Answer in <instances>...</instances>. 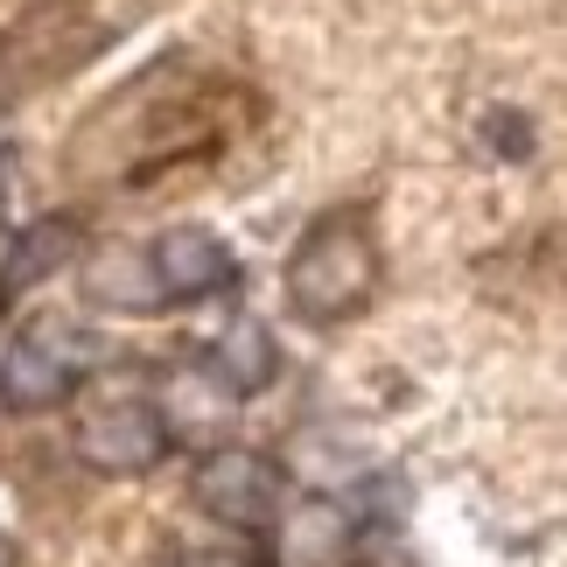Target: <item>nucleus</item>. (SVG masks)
Returning a JSON list of instances; mask_svg holds the SVG:
<instances>
[{
  "mask_svg": "<svg viewBox=\"0 0 567 567\" xmlns=\"http://www.w3.org/2000/svg\"><path fill=\"white\" fill-rule=\"evenodd\" d=\"M379 295V246L358 217H322L288 259V309L301 322H351Z\"/></svg>",
  "mask_w": 567,
  "mask_h": 567,
  "instance_id": "f257e3e1",
  "label": "nucleus"
},
{
  "mask_svg": "<svg viewBox=\"0 0 567 567\" xmlns=\"http://www.w3.org/2000/svg\"><path fill=\"white\" fill-rule=\"evenodd\" d=\"M189 497L204 505L217 526L231 533H267L274 512L288 505V484H280V463L259 449H238V442H217L189 476Z\"/></svg>",
  "mask_w": 567,
  "mask_h": 567,
  "instance_id": "f03ea898",
  "label": "nucleus"
},
{
  "mask_svg": "<svg viewBox=\"0 0 567 567\" xmlns=\"http://www.w3.org/2000/svg\"><path fill=\"white\" fill-rule=\"evenodd\" d=\"M71 449H78V463L99 470V476H147L168 455V421H162V406H147V400H99V406L78 413Z\"/></svg>",
  "mask_w": 567,
  "mask_h": 567,
  "instance_id": "7ed1b4c3",
  "label": "nucleus"
},
{
  "mask_svg": "<svg viewBox=\"0 0 567 567\" xmlns=\"http://www.w3.org/2000/svg\"><path fill=\"white\" fill-rule=\"evenodd\" d=\"M63 322H35L0 351V406L14 413H50L78 392V372L92 358V343H63Z\"/></svg>",
  "mask_w": 567,
  "mask_h": 567,
  "instance_id": "20e7f679",
  "label": "nucleus"
},
{
  "mask_svg": "<svg viewBox=\"0 0 567 567\" xmlns=\"http://www.w3.org/2000/svg\"><path fill=\"white\" fill-rule=\"evenodd\" d=\"M92 42H99V29L71 8V0H42V8H29L14 21V35H8V78L14 84H42V78L71 71Z\"/></svg>",
  "mask_w": 567,
  "mask_h": 567,
  "instance_id": "39448f33",
  "label": "nucleus"
},
{
  "mask_svg": "<svg viewBox=\"0 0 567 567\" xmlns=\"http://www.w3.org/2000/svg\"><path fill=\"white\" fill-rule=\"evenodd\" d=\"M78 288L105 316H155V309H168V288H162V274H155V252H147V246H126V238H105V246L84 252Z\"/></svg>",
  "mask_w": 567,
  "mask_h": 567,
  "instance_id": "423d86ee",
  "label": "nucleus"
},
{
  "mask_svg": "<svg viewBox=\"0 0 567 567\" xmlns=\"http://www.w3.org/2000/svg\"><path fill=\"white\" fill-rule=\"evenodd\" d=\"M267 533H274V560L280 567H337L343 554H351V539H358L351 512H343L337 497H322V491L280 505Z\"/></svg>",
  "mask_w": 567,
  "mask_h": 567,
  "instance_id": "0eeeda50",
  "label": "nucleus"
},
{
  "mask_svg": "<svg viewBox=\"0 0 567 567\" xmlns=\"http://www.w3.org/2000/svg\"><path fill=\"white\" fill-rule=\"evenodd\" d=\"M155 274H162V288H168V301H204V295H217V288H231V246L217 231H204V225H168L155 246Z\"/></svg>",
  "mask_w": 567,
  "mask_h": 567,
  "instance_id": "6e6552de",
  "label": "nucleus"
},
{
  "mask_svg": "<svg viewBox=\"0 0 567 567\" xmlns=\"http://www.w3.org/2000/svg\"><path fill=\"white\" fill-rule=\"evenodd\" d=\"M204 372L225 385V392H238V400H252V392H267V385L280 379V343H274L267 322L238 316V322H225V330L210 337Z\"/></svg>",
  "mask_w": 567,
  "mask_h": 567,
  "instance_id": "1a4fd4ad",
  "label": "nucleus"
},
{
  "mask_svg": "<svg viewBox=\"0 0 567 567\" xmlns=\"http://www.w3.org/2000/svg\"><path fill=\"white\" fill-rule=\"evenodd\" d=\"M78 246H84L78 217H35V225L14 238L8 267H0V295H29V288H42L56 267H71V259H78Z\"/></svg>",
  "mask_w": 567,
  "mask_h": 567,
  "instance_id": "9d476101",
  "label": "nucleus"
},
{
  "mask_svg": "<svg viewBox=\"0 0 567 567\" xmlns=\"http://www.w3.org/2000/svg\"><path fill=\"white\" fill-rule=\"evenodd\" d=\"M231 413H238V392H225L210 372H183V379H168V400H162L168 442H176V434H225Z\"/></svg>",
  "mask_w": 567,
  "mask_h": 567,
  "instance_id": "9b49d317",
  "label": "nucleus"
},
{
  "mask_svg": "<svg viewBox=\"0 0 567 567\" xmlns=\"http://www.w3.org/2000/svg\"><path fill=\"white\" fill-rule=\"evenodd\" d=\"M484 147H491V155H505V162H526V155H533L526 113H512V105H505V113H491V120H484Z\"/></svg>",
  "mask_w": 567,
  "mask_h": 567,
  "instance_id": "f8f14e48",
  "label": "nucleus"
},
{
  "mask_svg": "<svg viewBox=\"0 0 567 567\" xmlns=\"http://www.w3.org/2000/svg\"><path fill=\"white\" fill-rule=\"evenodd\" d=\"M176 567H252V560L238 554V547H196V554H183Z\"/></svg>",
  "mask_w": 567,
  "mask_h": 567,
  "instance_id": "ddd939ff",
  "label": "nucleus"
},
{
  "mask_svg": "<svg viewBox=\"0 0 567 567\" xmlns=\"http://www.w3.org/2000/svg\"><path fill=\"white\" fill-rule=\"evenodd\" d=\"M0 567H21V554H14V539H0Z\"/></svg>",
  "mask_w": 567,
  "mask_h": 567,
  "instance_id": "4468645a",
  "label": "nucleus"
},
{
  "mask_svg": "<svg viewBox=\"0 0 567 567\" xmlns=\"http://www.w3.org/2000/svg\"><path fill=\"white\" fill-rule=\"evenodd\" d=\"M0 210H8V168H0Z\"/></svg>",
  "mask_w": 567,
  "mask_h": 567,
  "instance_id": "2eb2a0df",
  "label": "nucleus"
}]
</instances>
